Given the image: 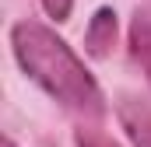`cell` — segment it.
Here are the masks:
<instances>
[{
  "label": "cell",
  "mask_w": 151,
  "mask_h": 147,
  "mask_svg": "<svg viewBox=\"0 0 151 147\" xmlns=\"http://www.w3.org/2000/svg\"><path fill=\"white\" fill-rule=\"evenodd\" d=\"M4 147H14V144H11V140H4Z\"/></svg>",
  "instance_id": "52a82bcc"
},
{
  "label": "cell",
  "mask_w": 151,
  "mask_h": 147,
  "mask_svg": "<svg viewBox=\"0 0 151 147\" xmlns=\"http://www.w3.org/2000/svg\"><path fill=\"white\" fill-rule=\"evenodd\" d=\"M11 46H14V56L25 67V74L63 109L81 112V116L102 112V91H99L95 77L84 70L77 53L53 28H46L39 21H18L11 32Z\"/></svg>",
  "instance_id": "6da1fadb"
},
{
  "label": "cell",
  "mask_w": 151,
  "mask_h": 147,
  "mask_svg": "<svg viewBox=\"0 0 151 147\" xmlns=\"http://www.w3.org/2000/svg\"><path fill=\"white\" fill-rule=\"evenodd\" d=\"M113 42H116V14L109 7H102V11L91 18L88 32H84V49H88L91 56H106V53L113 49Z\"/></svg>",
  "instance_id": "3957f363"
},
{
  "label": "cell",
  "mask_w": 151,
  "mask_h": 147,
  "mask_svg": "<svg viewBox=\"0 0 151 147\" xmlns=\"http://www.w3.org/2000/svg\"><path fill=\"white\" fill-rule=\"evenodd\" d=\"M74 140H77V147H119L113 137H109V133H102L99 126H81Z\"/></svg>",
  "instance_id": "5b68a950"
},
{
  "label": "cell",
  "mask_w": 151,
  "mask_h": 147,
  "mask_svg": "<svg viewBox=\"0 0 151 147\" xmlns=\"http://www.w3.org/2000/svg\"><path fill=\"white\" fill-rule=\"evenodd\" d=\"M42 7L49 11V18H56V21H67V14H70L74 0H42Z\"/></svg>",
  "instance_id": "8992f818"
},
{
  "label": "cell",
  "mask_w": 151,
  "mask_h": 147,
  "mask_svg": "<svg viewBox=\"0 0 151 147\" xmlns=\"http://www.w3.org/2000/svg\"><path fill=\"white\" fill-rule=\"evenodd\" d=\"M130 53L137 60V67L151 81V14H137L130 21Z\"/></svg>",
  "instance_id": "277c9868"
},
{
  "label": "cell",
  "mask_w": 151,
  "mask_h": 147,
  "mask_svg": "<svg viewBox=\"0 0 151 147\" xmlns=\"http://www.w3.org/2000/svg\"><path fill=\"white\" fill-rule=\"evenodd\" d=\"M119 119H123L130 140L137 147H151V102H137V98L123 102L119 105Z\"/></svg>",
  "instance_id": "7a4b0ae2"
}]
</instances>
